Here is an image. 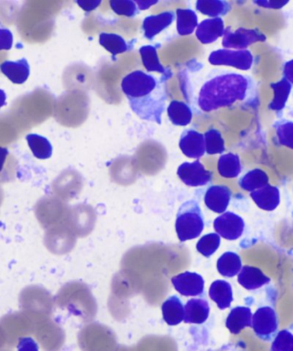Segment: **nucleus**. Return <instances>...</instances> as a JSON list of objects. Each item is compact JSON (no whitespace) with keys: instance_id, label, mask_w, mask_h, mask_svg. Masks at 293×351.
<instances>
[{"instance_id":"obj_10","label":"nucleus","mask_w":293,"mask_h":351,"mask_svg":"<svg viewBox=\"0 0 293 351\" xmlns=\"http://www.w3.org/2000/svg\"><path fill=\"white\" fill-rule=\"evenodd\" d=\"M179 149L186 157L200 159L206 152L204 136L195 130H185L179 140Z\"/></svg>"},{"instance_id":"obj_36","label":"nucleus","mask_w":293,"mask_h":351,"mask_svg":"<svg viewBox=\"0 0 293 351\" xmlns=\"http://www.w3.org/2000/svg\"><path fill=\"white\" fill-rule=\"evenodd\" d=\"M13 40V34L10 29L0 27V51L12 49Z\"/></svg>"},{"instance_id":"obj_5","label":"nucleus","mask_w":293,"mask_h":351,"mask_svg":"<svg viewBox=\"0 0 293 351\" xmlns=\"http://www.w3.org/2000/svg\"><path fill=\"white\" fill-rule=\"evenodd\" d=\"M265 40H266V36L257 29L239 27L235 31H232L231 27H227L224 33L222 44L225 49L233 48L237 50H246L250 45L258 41L264 43Z\"/></svg>"},{"instance_id":"obj_29","label":"nucleus","mask_w":293,"mask_h":351,"mask_svg":"<svg viewBox=\"0 0 293 351\" xmlns=\"http://www.w3.org/2000/svg\"><path fill=\"white\" fill-rule=\"evenodd\" d=\"M268 176L261 169H254L239 179V184L244 191L253 192L268 184Z\"/></svg>"},{"instance_id":"obj_26","label":"nucleus","mask_w":293,"mask_h":351,"mask_svg":"<svg viewBox=\"0 0 293 351\" xmlns=\"http://www.w3.org/2000/svg\"><path fill=\"white\" fill-rule=\"evenodd\" d=\"M198 12L210 17L226 16L232 10L231 3L222 0H198L196 3Z\"/></svg>"},{"instance_id":"obj_38","label":"nucleus","mask_w":293,"mask_h":351,"mask_svg":"<svg viewBox=\"0 0 293 351\" xmlns=\"http://www.w3.org/2000/svg\"><path fill=\"white\" fill-rule=\"evenodd\" d=\"M256 5L264 7V8L267 9H274L279 10L281 9L282 7L288 5V0H284V1H281V0H277V1H267V0H256V1H253Z\"/></svg>"},{"instance_id":"obj_43","label":"nucleus","mask_w":293,"mask_h":351,"mask_svg":"<svg viewBox=\"0 0 293 351\" xmlns=\"http://www.w3.org/2000/svg\"><path fill=\"white\" fill-rule=\"evenodd\" d=\"M6 104V95L3 89H0V109Z\"/></svg>"},{"instance_id":"obj_39","label":"nucleus","mask_w":293,"mask_h":351,"mask_svg":"<svg viewBox=\"0 0 293 351\" xmlns=\"http://www.w3.org/2000/svg\"><path fill=\"white\" fill-rule=\"evenodd\" d=\"M78 5L85 12H92L101 5V0H77Z\"/></svg>"},{"instance_id":"obj_12","label":"nucleus","mask_w":293,"mask_h":351,"mask_svg":"<svg viewBox=\"0 0 293 351\" xmlns=\"http://www.w3.org/2000/svg\"><path fill=\"white\" fill-rule=\"evenodd\" d=\"M175 17L174 12H164L145 17L142 26L144 37L148 40H153L157 34L172 25Z\"/></svg>"},{"instance_id":"obj_21","label":"nucleus","mask_w":293,"mask_h":351,"mask_svg":"<svg viewBox=\"0 0 293 351\" xmlns=\"http://www.w3.org/2000/svg\"><path fill=\"white\" fill-rule=\"evenodd\" d=\"M161 311L164 321L169 326L180 324L185 319V307L177 295L168 298L162 304Z\"/></svg>"},{"instance_id":"obj_30","label":"nucleus","mask_w":293,"mask_h":351,"mask_svg":"<svg viewBox=\"0 0 293 351\" xmlns=\"http://www.w3.org/2000/svg\"><path fill=\"white\" fill-rule=\"evenodd\" d=\"M27 144L34 156L39 160H47L53 156V146L46 137L30 134L26 136Z\"/></svg>"},{"instance_id":"obj_33","label":"nucleus","mask_w":293,"mask_h":351,"mask_svg":"<svg viewBox=\"0 0 293 351\" xmlns=\"http://www.w3.org/2000/svg\"><path fill=\"white\" fill-rule=\"evenodd\" d=\"M278 143L293 149V122L283 120L274 123Z\"/></svg>"},{"instance_id":"obj_17","label":"nucleus","mask_w":293,"mask_h":351,"mask_svg":"<svg viewBox=\"0 0 293 351\" xmlns=\"http://www.w3.org/2000/svg\"><path fill=\"white\" fill-rule=\"evenodd\" d=\"M209 302L204 299L193 298L185 307V322L189 324H202L209 316Z\"/></svg>"},{"instance_id":"obj_23","label":"nucleus","mask_w":293,"mask_h":351,"mask_svg":"<svg viewBox=\"0 0 293 351\" xmlns=\"http://www.w3.org/2000/svg\"><path fill=\"white\" fill-rule=\"evenodd\" d=\"M167 115L172 125L186 126L191 123L192 110L184 101H172L167 108Z\"/></svg>"},{"instance_id":"obj_41","label":"nucleus","mask_w":293,"mask_h":351,"mask_svg":"<svg viewBox=\"0 0 293 351\" xmlns=\"http://www.w3.org/2000/svg\"><path fill=\"white\" fill-rule=\"evenodd\" d=\"M158 0H150V1H141V0H137L135 3L139 5V10H145L150 8V6L156 5Z\"/></svg>"},{"instance_id":"obj_8","label":"nucleus","mask_w":293,"mask_h":351,"mask_svg":"<svg viewBox=\"0 0 293 351\" xmlns=\"http://www.w3.org/2000/svg\"><path fill=\"white\" fill-rule=\"evenodd\" d=\"M244 226V219L232 212L223 213L213 221V228L218 235L229 241L239 239L243 235Z\"/></svg>"},{"instance_id":"obj_31","label":"nucleus","mask_w":293,"mask_h":351,"mask_svg":"<svg viewBox=\"0 0 293 351\" xmlns=\"http://www.w3.org/2000/svg\"><path fill=\"white\" fill-rule=\"evenodd\" d=\"M205 151L209 156L222 154L225 152V141L222 133L216 129H210L205 133Z\"/></svg>"},{"instance_id":"obj_27","label":"nucleus","mask_w":293,"mask_h":351,"mask_svg":"<svg viewBox=\"0 0 293 351\" xmlns=\"http://www.w3.org/2000/svg\"><path fill=\"white\" fill-rule=\"evenodd\" d=\"M177 16V31L180 36H187L194 32L198 26V17L191 9H178L176 10Z\"/></svg>"},{"instance_id":"obj_32","label":"nucleus","mask_w":293,"mask_h":351,"mask_svg":"<svg viewBox=\"0 0 293 351\" xmlns=\"http://www.w3.org/2000/svg\"><path fill=\"white\" fill-rule=\"evenodd\" d=\"M220 237L217 233H210L203 236L196 243V250L203 256L209 258L219 249Z\"/></svg>"},{"instance_id":"obj_1","label":"nucleus","mask_w":293,"mask_h":351,"mask_svg":"<svg viewBox=\"0 0 293 351\" xmlns=\"http://www.w3.org/2000/svg\"><path fill=\"white\" fill-rule=\"evenodd\" d=\"M179 88L196 116L253 101V82L249 77L220 69H210L192 58L178 72Z\"/></svg>"},{"instance_id":"obj_14","label":"nucleus","mask_w":293,"mask_h":351,"mask_svg":"<svg viewBox=\"0 0 293 351\" xmlns=\"http://www.w3.org/2000/svg\"><path fill=\"white\" fill-rule=\"evenodd\" d=\"M250 197L258 208L268 212L274 211L281 203L280 191L270 184L257 191L250 192Z\"/></svg>"},{"instance_id":"obj_28","label":"nucleus","mask_w":293,"mask_h":351,"mask_svg":"<svg viewBox=\"0 0 293 351\" xmlns=\"http://www.w3.org/2000/svg\"><path fill=\"white\" fill-rule=\"evenodd\" d=\"M240 158L237 154L228 153L220 156L218 160V171L222 178H235L241 173Z\"/></svg>"},{"instance_id":"obj_9","label":"nucleus","mask_w":293,"mask_h":351,"mask_svg":"<svg viewBox=\"0 0 293 351\" xmlns=\"http://www.w3.org/2000/svg\"><path fill=\"white\" fill-rule=\"evenodd\" d=\"M176 291L185 297H196L204 291V280L196 273L185 271L172 278Z\"/></svg>"},{"instance_id":"obj_24","label":"nucleus","mask_w":293,"mask_h":351,"mask_svg":"<svg viewBox=\"0 0 293 351\" xmlns=\"http://www.w3.org/2000/svg\"><path fill=\"white\" fill-rule=\"evenodd\" d=\"M270 87L274 93V99L268 105L272 111L281 112L285 108L292 91V84L285 77L281 81L271 84Z\"/></svg>"},{"instance_id":"obj_4","label":"nucleus","mask_w":293,"mask_h":351,"mask_svg":"<svg viewBox=\"0 0 293 351\" xmlns=\"http://www.w3.org/2000/svg\"><path fill=\"white\" fill-rule=\"evenodd\" d=\"M253 61V55L249 50L218 49L212 51L209 57L210 64L234 67L240 71H249Z\"/></svg>"},{"instance_id":"obj_22","label":"nucleus","mask_w":293,"mask_h":351,"mask_svg":"<svg viewBox=\"0 0 293 351\" xmlns=\"http://www.w3.org/2000/svg\"><path fill=\"white\" fill-rule=\"evenodd\" d=\"M160 47V44H158L157 46L148 45V46L140 48L139 53L141 58H142L143 66L148 72H157V73L162 75L172 74L170 69L165 68L159 60L157 50L158 47Z\"/></svg>"},{"instance_id":"obj_2","label":"nucleus","mask_w":293,"mask_h":351,"mask_svg":"<svg viewBox=\"0 0 293 351\" xmlns=\"http://www.w3.org/2000/svg\"><path fill=\"white\" fill-rule=\"evenodd\" d=\"M172 75H162L157 77L137 70L123 78L122 91L130 109L139 118L162 125V114L168 96L167 84Z\"/></svg>"},{"instance_id":"obj_20","label":"nucleus","mask_w":293,"mask_h":351,"mask_svg":"<svg viewBox=\"0 0 293 351\" xmlns=\"http://www.w3.org/2000/svg\"><path fill=\"white\" fill-rule=\"evenodd\" d=\"M209 297L220 311L230 308L233 301L232 285L225 280H216L209 289Z\"/></svg>"},{"instance_id":"obj_35","label":"nucleus","mask_w":293,"mask_h":351,"mask_svg":"<svg viewBox=\"0 0 293 351\" xmlns=\"http://www.w3.org/2000/svg\"><path fill=\"white\" fill-rule=\"evenodd\" d=\"M271 351H293V335L288 330H282L272 343Z\"/></svg>"},{"instance_id":"obj_18","label":"nucleus","mask_w":293,"mask_h":351,"mask_svg":"<svg viewBox=\"0 0 293 351\" xmlns=\"http://www.w3.org/2000/svg\"><path fill=\"white\" fill-rule=\"evenodd\" d=\"M237 282L246 290L254 291L270 283V278L267 277L259 268L246 266L241 269L237 276Z\"/></svg>"},{"instance_id":"obj_3","label":"nucleus","mask_w":293,"mask_h":351,"mask_svg":"<svg viewBox=\"0 0 293 351\" xmlns=\"http://www.w3.org/2000/svg\"><path fill=\"white\" fill-rule=\"evenodd\" d=\"M175 229L182 243L201 235L204 229V219L198 202L189 201L181 205L176 219Z\"/></svg>"},{"instance_id":"obj_25","label":"nucleus","mask_w":293,"mask_h":351,"mask_svg":"<svg viewBox=\"0 0 293 351\" xmlns=\"http://www.w3.org/2000/svg\"><path fill=\"white\" fill-rule=\"evenodd\" d=\"M242 268V261L239 254L226 252L217 261V270L224 277L233 278L239 274Z\"/></svg>"},{"instance_id":"obj_34","label":"nucleus","mask_w":293,"mask_h":351,"mask_svg":"<svg viewBox=\"0 0 293 351\" xmlns=\"http://www.w3.org/2000/svg\"><path fill=\"white\" fill-rule=\"evenodd\" d=\"M110 5L117 15L132 19L139 13V7L132 0H111Z\"/></svg>"},{"instance_id":"obj_7","label":"nucleus","mask_w":293,"mask_h":351,"mask_svg":"<svg viewBox=\"0 0 293 351\" xmlns=\"http://www.w3.org/2000/svg\"><path fill=\"white\" fill-rule=\"evenodd\" d=\"M177 174L179 179L189 187L204 186L211 182L213 173L206 170L199 160L194 162H185L179 166Z\"/></svg>"},{"instance_id":"obj_19","label":"nucleus","mask_w":293,"mask_h":351,"mask_svg":"<svg viewBox=\"0 0 293 351\" xmlns=\"http://www.w3.org/2000/svg\"><path fill=\"white\" fill-rule=\"evenodd\" d=\"M134 41L126 43L121 36L117 34L102 33L99 36V45L113 55V60H115L117 55L132 50Z\"/></svg>"},{"instance_id":"obj_11","label":"nucleus","mask_w":293,"mask_h":351,"mask_svg":"<svg viewBox=\"0 0 293 351\" xmlns=\"http://www.w3.org/2000/svg\"><path fill=\"white\" fill-rule=\"evenodd\" d=\"M232 197L230 189L224 185H213L208 189L204 196L207 208L216 213L226 211Z\"/></svg>"},{"instance_id":"obj_16","label":"nucleus","mask_w":293,"mask_h":351,"mask_svg":"<svg viewBox=\"0 0 293 351\" xmlns=\"http://www.w3.org/2000/svg\"><path fill=\"white\" fill-rule=\"evenodd\" d=\"M253 312L247 307H236L231 311L227 316L226 326L233 335H239L246 328H251Z\"/></svg>"},{"instance_id":"obj_42","label":"nucleus","mask_w":293,"mask_h":351,"mask_svg":"<svg viewBox=\"0 0 293 351\" xmlns=\"http://www.w3.org/2000/svg\"><path fill=\"white\" fill-rule=\"evenodd\" d=\"M9 156L8 149H5V147H0V173H1L3 166H5L7 156Z\"/></svg>"},{"instance_id":"obj_13","label":"nucleus","mask_w":293,"mask_h":351,"mask_svg":"<svg viewBox=\"0 0 293 351\" xmlns=\"http://www.w3.org/2000/svg\"><path fill=\"white\" fill-rule=\"evenodd\" d=\"M225 33L224 21L220 17L202 21L196 31V36L203 45L215 43Z\"/></svg>"},{"instance_id":"obj_37","label":"nucleus","mask_w":293,"mask_h":351,"mask_svg":"<svg viewBox=\"0 0 293 351\" xmlns=\"http://www.w3.org/2000/svg\"><path fill=\"white\" fill-rule=\"evenodd\" d=\"M17 350L19 351H39V346L33 339L22 338L19 339Z\"/></svg>"},{"instance_id":"obj_40","label":"nucleus","mask_w":293,"mask_h":351,"mask_svg":"<svg viewBox=\"0 0 293 351\" xmlns=\"http://www.w3.org/2000/svg\"><path fill=\"white\" fill-rule=\"evenodd\" d=\"M284 77L293 84V60L287 62L284 65Z\"/></svg>"},{"instance_id":"obj_15","label":"nucleus","mask_w":293,"mask_h":351,"mask_svg":"<svg viewBox=\"0 0 293 351\" xmlns=\"http://www.w3.org/2000/svg\"><path fill=\"white\" fill-rule=\"evenodd\" d=\"M0 71L14 84H23L30 74L29 62L26 58L17 61H5L0 64Z\"/></svg>"},{"instance_id":"obj_6","label":"nucleus","mask_w":293,"mask_h":351,"mask_svg":"<svg viewBox=\"0 0 293 351\" xmlns=\"http://www.w3.org/2000/svg\"><path fill=\"white\" fill-rule=\"evenodd\" d=\"M278 326L277 312L271 307L258 308L253 316L251 328L261 339L270 340L277 332Z\"/></svg>"}]
</instances>
